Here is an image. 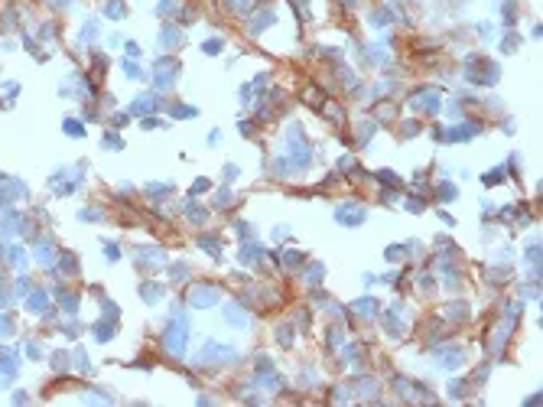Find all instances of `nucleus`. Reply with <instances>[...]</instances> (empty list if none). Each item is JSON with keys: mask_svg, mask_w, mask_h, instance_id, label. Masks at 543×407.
<instances>
[{"mask_svg": "<svg viewBox=\"0 0 543 407\" xmlns=\"http://www.w3.org/2000/svg\"><path fill=\"white\" fill-rule=\"evenodd\" d=\"M185 342H189V323H185L182 316H176L173 326H169L166 335H163V346H166V352H173V355H182Z\"/></svg>", "mask_w": 543, "mask_h": 407, "instance_id": "f257e3e1", "label": "nucleus"}, {"mask_svg": "<svg viewBox=\"0 0 543 407\" xmlns=\"http://www.w3.org/2000/svg\"><path fill=\"white\" fill-rule=\"evenodd\" d=\"M335 218L342 225H361L364 222V206H351V202H348V206H338L335 209Z\"/></svg>", "mask_w": 543, "mask_h": 407, "instance_id": "7ed1b4c3", "label": "nucleus"}, {"mask_svg": "<svg viewBox=\"0 0 543 407\" xmlns=\"http://www.w3.org/2000/svg\"><path fill=\"white\" fill-rule=\"evenodd\" d=\"M299 261H302V258H299L296 251H290V254H287V264H290V267H293V264H299Z\"/></svg>", "mask_w": 543, "mask_h": 407, "instance_id": "a878e982", "label": "nucleus"}, {"mask_svg": "<svg viewBox=\"0 0 543 407\" xmlns=\"http://www.w3.org/2000/svg\"><path fill=\"white\" fill-rule=\"evenodd\" d=\"M355 309H358V313H364V316H374L377 313V303L371 297H364V300H358V303H355Z\"/></svg>", "mask_w": 543, "mask_h": 407, "instance_id": "6e6552de", "label": "nucleus"}, {"mask_svg": "<svg viewBox=\"0 0 543 407\" xmlns=\"http://www.w3.org/2000/svg\"><path fill=\"white\" fill-rule=\"evenodd\" d=\"M319 277H322V267H319V264H316V267H313V270H309V277H306V280H309V284H316V280H319Z\"/></svg>", "mask_w": 543, "mask_h": 407, "instance_id": "aec40b11", "label": "nucleus"}, {"mask_svg": "<svg viewBox=\"0 0 543 407\" xmlns=\"http://www.w3.org/2000/svg\"><path fill=\"white\" fill-rule=\"evenodd\" d=\"M471 134H478V124H465V127L452 130V140H471Z\"/></svg>", "mask_w": 543, "mask_h": 407, "instance_id": "0eeeda50", "label": "nucleus"}, {"mask_svg": "<svg viewBox=\"0 0 543 407\" xmlns=\"http://www.w3.org/2000/svg\"><path fill=\"white\" fill-rule=\"evenodd\" d=\"M108 13H111V16H124V4H111Z\"/></svg>", "mask_w": 543, "mask_h": 407, "instance_id": "5701e85b", "label": "nucleus"}, {"mask_svg": "<svg viewBox=\"0 0 543 407\" xmlns=\"http://www.w3.org/2000/svg\"><path fill=\"white\" fill-rule=\"evenodd\" d=\"M439 196H442V199H452V196H456V189H452L449 183H442V186H439Z\"/></svg>", "mask_w": 543, "mask_h": 407, "instance_id": "6ab92c4d", "label": "nucleus"}, {"mask_svg": "<svg viewBox=\"0 0 543 407\" xmlns=\"http://www.w3.org/2000/svg\"><path fill=\"white\" fill-rule=\"evenodd\" d=\"M176 4H179V0H163V7H159V13H176V10H179Z\"/></svg>", "mask_w": 543, "mask_h": 407, "instance_id": "f3484780", "label": "nucleus"}, {"mask_svg": "<svg viewBox=\"0 0 543 407\" xmlns=\"http://www.w3.org/2000/svg\"><path fill=\"white\" fill-rule=\"evenodd\" d=\"M192 114H195V108H185V104H182V108H176V118H192Z\"/></svg>", "mask_w": 543, "mask_h": 407, "instance_id": "412c9836", "label": "nucleus"}, {"mask_svg": "<svg viewBox=\"0 0 543 407\" xmlns=\"http://www.w3.org/2000/svg\"><path fill=\"white\" fill-rule=\"evenodd\" d=\"M208 189V179H195L192 183V196H199V192H205Z\"/></svg>", "mask_w": 543, "mask_h": 407, "instance_id": "a211bd4d", "label": "nucleus"}, {"mask_svg": "<svg viewBox=\"0 0 543 407\" xmlns=\"http://www.w3.org/2000/svg\"><path fill=\"white\" fill-rule=\"evenodd\" d=\"M153 108H156L153 98H137V101H133V114H150Z\"/></svg>", "mask_w": 543, "mask_h": 407, "instance_id": "1a4fd4ad", "label": "nucleus"}, {"mask_svg": "<svg viewBox=\"0 0 543 407\" xmlns=\"http://www.w3.org/2000/svg\"><path fill=\"white\" fill-rule=\"evenodd\" d=\"M449 394H452V397L459 401V397H462V385H456V381H452V385H449Z\"/></svg>", "mask_w": 543, "mask_h": 407, "instance_id": "b1692460", "label": "nucleus"}, {"mask_svg": "<svg viewBox=\"0 0 543 407\" xmlns=\"http://www.w3.org/2000/svg\"><path fill=\"white\" fill-rule=\"evenodd\" d=\"M439 361H442V365H449V368H456L459 361H462V352H456V349H452V352H442Z\"/></svg>", "mask_w": 543, "mask_h": 407, "instance_id": "9d476101", "label": "nucleus"}, {"mask_svg": "<svg viewBox=\"0 0 543 407\" xmlns=\"http://www.w3.org/2000/svg\"><path fill=\"white\" fill-rule=\"evenodd\" d=\"M182 39V33L176 30V26H166L163 30V46H169V42H179Z\"/></svg>", "mask_w": 543, "mask_h": 407, "instance_id": "9b49d317", "label": "nucleus"}, {"mask_svg": "<svg viewBox=\"0 0 543 407\" xmlns=\"http://www.w3.org/2000/svg\"><path fill=\"white\" fill-rule=\"evenodd\" d=\"M205 49H208V52H218V49H221V39H211V42H205Z\"/></svg>", "mask_w": 543, "mask_h": 407, "instance_id": "393cba45", "label": "nucleus"}, {"mask_svg": "<svg viewBox=\"0 0 543 407\" xmlns=\"http://www.w3.org/2000/svg\"><path fill=\"white\" fill-rule=\"evenodd\" d=\"M176 72H179V65H176L173 59H163L153 65V75H156V88H169L176 82Z\"/></svg>", "mask_w": 543, "mask_h": 407, "instance_id": "f03ea898", "label": "nucleus"}, {"mask_svg": "<svg viewBox=\"0 0 543 407\" xmlns=\"http://www.w3.org/2000/svg\"><path fill=\"white\" fill-rule=\"evenodd\" d=\"M159 297H163V293H159V287H153V284L144 287V300H147V303H156Z\"/></svg>", "mask_w": 543, "mask_h": 407, "instance_id": "4468645a", "label": "nucleus"}, {"mask_svg": "<svg viewBox=\"0 0 543 407\" xmlns=\"http://www.w3.org/2000/svg\"><path fill=\"white\" fill-rule=\"evenodd\" d=\"M185 212H189L192 222H205V218H208V212H205V209H199V206H189Z\"/></svg>", "mask_w": 543, "mask_h": 407, "instance_id": "ddd939ff", "label": "nucleus"}, {"mask_svg": "<svg viewBox=\"0 0 543 407\" xmlns=\"http://www.w3.org/2000/svg\"><path fill=\"white\" fill-rule=\"evenodd\" d=\"M215 300H218V290L211 287V284L192 287V293H189V303H192V306H211Z\"/></svg>", "mask_w": 543, "mask_h": 407, "instance_id": "20e7f679", "label": "nucleus"}, {"mask_svg": "<svg viewBox=\"0 0 543 407\" xmlns=\"http://www.w3.org/2000/svg\"><path fill=\"white\" fill-rule=\"evenodd\" d=\"M277 339L283 342V346H290V339H293V332H290V329H280V332H277Z\"/></svg>", "mask_w": 543, "mask_h": 407, "instance_id": "4be33fe9", "label": "nucleus"}, {"mask_svg": "<svg viewBox=\"0 0 543 407\" xmlns=\"http://www.w3.org/2000/svg\"><path fill=\"white\" fill-rule=\"evenodd\" d=\"M215 241H218V238H211V235H205V238H199V244H202V247H205V251H208V254H215V258H218V244H215Z\"/></svg>", "mask_w": 543, "mask_h": 407, "instance_id": "f8f14e48", "label": "nucleus"}, {"mask_svg": "<svg viewBox=\"0 0 543 407\" xmlns=\"http://www.w3.org/2000/svg\"><path fill=\"white\" fill-rule=\"evenodd\" d=\"M147 192H150V196H156V199H159V196H166V192H169V186H163V183H153V186H147Z\"/></svg>", "mask_w": 543, "mask_h": 407, "instance_id": "2eb2a0df", "label": "nucleus"}, {"mask_svg": "<svg viewBox=\"0 0 543 407\" xmlns=\"http://www.w3.org/2000/svg\"><path fill=\"white\" fill-rule=\"evenodd\" d=\"M221 358H234V352L221 349L218 342H208V349L202 352V355H195V365H199V361H221Z\"/></svg>", "mask_w": 543, "mask_h": 407, "instance_id": "39448f33", "label": "nucleus"}, {"mask_svg": "<svg viewBox=\"0 0 543 407\" xmlns=\"http://www.w3.org/2000/svg\"><path fill=\"white\" fill-rule=\"evenodd\" d=\"M267 23H273V13H264V16H261V20H257V23L251 26V30L257 33V30H264V26H267Z\"/></svg>", "mask_w": 543, "mask_h": 407, "instance_id": "dca6fc26", "label": "nucleus"}, {"mask_svg": "<svg viewBox=\"0 0 543 407\" xmlns=\"http://www.w3.org/2000/svg\"><path fill=\"white\" fill-rule=\"evenodd\" d=\"M225 313H228V323H231V326H247V316H244L234 303H228V306H225Z\"/></svg>", "mask_w": 543, "mask_h": 407, "instance_id": "423d86ee", "label": "nucleus"}]
</instances>
